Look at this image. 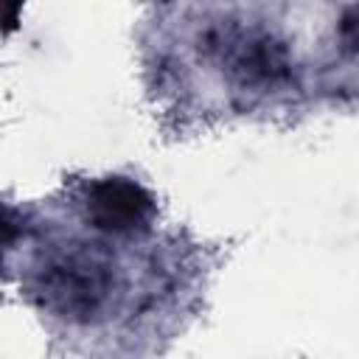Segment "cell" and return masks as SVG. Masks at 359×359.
Returning <instances> with one entry per match:
<instances>
[{
    "label": "cell",
    "instance_id": "7a4b0ae2",
    "mask_svg": "<svg viewBox=\"0 0 359 359\" xmlns=\"http://www.w3.org/2000/svg\"><path fill=\"white\" fill-rule=\"evenodd\" d=\"M22 6H25V0H6V34H11L17 28Z\"/></svg>",
    "mask_w": 359,
    "mask_h": 359
},
{
    "label": "cell",
    "instance_id": "6da1fadb",
    "mask_svg": "<svg viewBox=\"0 0 359 359\" xmlns=\"http://www.w3.org/2000/svg\"><path fill=\"white\" fill-rule=\"evenodd\" d=\"M87 210L95 227L123 233L140 227L151 216V196L132 180L109 177L90 188Z\"/></svg>",
    "mask_w": 359,
    "mask_h": 359
}]
</instances>
